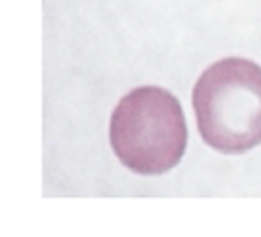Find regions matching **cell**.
<instances>
[{
    "instance_id": "obj_1",
    "label": "cell",
    "mask_w": 261,
    "mask_h": 237,
    "mask_svg": "<svg viewBox=\"0 0 261 237\" xmlns=\"http://www.w3.org/2000/svg\"><path fill=\"white\" fill-rule=\"evenodd\" d=\"M199 136L222 154H243L261 143V66L227 57L203 70L192 92Z\"/></svg>"
},
{
    "instance_id": "obj_2",
    "label": "cell",
    "mask_w": 261,
    "mask_h": 237,
    "mask_svg": "<svg viewBox=\"0 0 261 237\" xmlns=\"http://www.w3.org/2000/svg\"><path fill=\"white\" fill-rule=\"evenodd\" d=\"M115 156L130 172L162 175L186 153L188 126L180 102L169 90L143 85L120 98L109 123Z\"/></svg>"
}]
</instances>
